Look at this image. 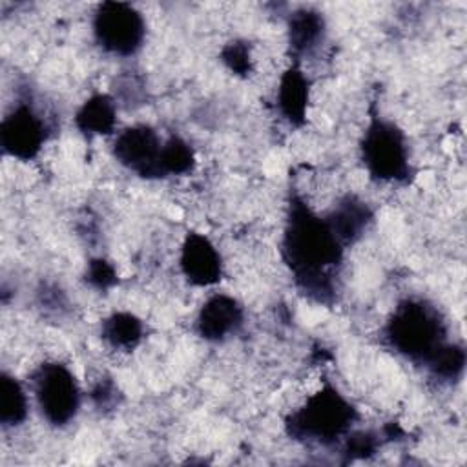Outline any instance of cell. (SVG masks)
<instances>
[{
  "label": "cell",
  "instance_id": "1",
  "mask_svg": "<svg viewBox=\"0 0 467 467\" xmlns=\"http://www.w3.org/2000/svg\"><path fill=\"white\" fill-rule=\"evenodd\" d=\"M343 244L327 219L316 215L305 202L294 201L283 237V255L301 286L308 292H330L328 268L341 259Z\"/></svg>",
  "mask_w": 467,
  "mask_h": 467
},
{
  "label": "cell",
  "instance_id": "2",
  "mask_svg": "<svg viewBox=\"0 0 467 467\" xmlns=\"http://www.w3.org/2000/svg\"><path fill=\"white\" fill-rule=\"evenodd\" d=\"M356 418L354 407L334 387L310 394L305 403L296 409L288 420L292 436L314 441H332L345 434Z\"/></svg>",
  "mask_w": 467,
  "mask_h": 467
},
{
  "label": "cell",
  "instance_id": "3",
  "mask_svg": "<svg viewBox=\"0 0 467 467\" xmlns=\"http://www.w3.org/2000/svg\"><path fill=\"white\" fill-rule=\"evenodd\" d=\"M392 347L412 359L427 361L443 345V328L431 306L420 301L401 303L387 327Z\"/></svg>",
  "mask_w": 467,
  "mask_h": 467
},
{
  "label": "cell",
  "instance_id": "4",
  "mask_svg": "<svg viewBox=\"0 0 467 467\" xmlns=\"http://www.w3.org/2000/svg\"><path fill=\"white\" fill-rule=\"evenodd\" d=\"M361 157L368 173L379 181H401L409 173L405 135L392 122L376 119L367 126Z\"/></svg>",
  "mask_w": 467,
  "mask_h": 467
},
{
  "label": "cell",
  "instance_id": "5",
  "mask_svg": "<svg viewBox=\"0 0 467 467\" xmlns=\"http://www.w3.org/2000/svg\"><path fill=\"white\" fill-rule=\"evenodd\" d=\"M42 416L53 425L69 423L80 407V389L73 372L57 361L42 363L33 376Z\"/></svg>",
  "mask_w": 467,
  "mask_h": 467
},
{
  "label": "cell",
  "instance_id": "6",
  "mask_svg": "<svg viewBox=\"0 0 467 467\" xmlns=\"http://www.w3.org/2000/svg\"><path fill=\"white\" fill-rule=\"evenodd\" d=\"M93 35L102 49L113 55H133L144 40L142 15L124 2H104L93 16Z\"/></svg>",
  "mask_w": 467,
  "mask_h": 467
},
{
  "label": "cell",
  "instance_id": "7",
  "mask_svg": "<svg viewBox=\"0 0 467 467\" xmlns=\"http://www.w3.org/2000/svg\"><path fill=\"white\" fill-rule=\"evenodd\" d=\"M161 137L146 124L122 130L113 142V155L120 164L144 177H161Z\"/></svg>",
  "mask_w": 467,
  "mask_h": 467
},
{
  "label": "cell",
  "instance_id": "8",
  "mask_svg": "<svg viewBox=\"0 0 467 467\" xmlns=\"http://www.w3.org/2000/svg\"><path fill=\"white\" fill-rule=\"evenodd\" d=\"M46 140L44 120L26 102L16 104L4 119L0 126V142L7 155L20 161L36 157Z\"/></svg>",
  "mask_w": 467,
  "mask_h": 467
},
{
  "label": "cell",
  "instance_id": "9",
  "mask_svg": "<svg viewBox=\"0 0 467 467\" xmlns=\"http://www.w3.org/2000/svg\"><path fill=\"white\" fill-rule=\"evenodd\" d=\"M179 265L184 277L197 286H210L221 279L223 261L215 244L202 234H188L181 246Z\"/></svg>",
  "mask_w": 467,
  "mask_h": 467
},
{
  "label": "cell",
  "instance_id": "10",
  "mask_svg": "<svg viewBox=\"0 0 467 467\" xmlns=\"http://www.w3.org/2000/svg\"><path fill=\"white\" fill-rule=\"evenodd\" d=\"M243 323L241 305L224 294L212 296L197 316V330L208 341H223L235 334Z\"/></svg>",
  "mask_w": 467,
  "mask_h": 467
},
{
  "label": "cell",
  "instance_id": "11",
  "mask_svg": "<svg viewBox=\"0 0 467 467\" xmlns=\"http://www.w3.org/2000/svg\"><path fill=\"white\" fill-rule=\"evenodd\" d=\"M308 78L297 67L290 66L279 78L277 86V108L290 124H303L308 111Z\"/></svg>",
  "mask_w": 467,
  "mask_h": 467
},
{
  "label": "cell",
  "instance_id": "12",
  "mask_svg": "<svg viewBox=\"0 0 467 467\" xmlns=\"http://www.w3.org/2000/svg\"><path fill=\"white\" fill-rule=\"evenodd\" d=\"M77 128L86 135L111 133L117 124V108L113 99L97 93L89 97L75 115Z\"/></svg>",
  "mask_w": 467,
  "mask_h": 467
},
{
  "label": "cell",
  "instance_id": "13",
  "mask_svg": "<svg viewBox=\"0 0 467 467\" xmlns=\"http://www.w3.org/2000/svg\"><path fill=\"white\" fill-rule=\"evenodd\" d=\"M368 219H370L368 208L356 197H347L334 208L327 223L334 232V235L339 239V243L345 244L361 235Z\"/></svg>",
  "mask_w": 467,
  "mask_h": 467
},
{
  "label": "cell",
  "instance_id": "14",
  "mask_svg": "<svg viewBox=\"0 0 467 467\" xmlns=\"http://www.w3.org/2000/svg\"><path fill=\"white\" fill-rule=\"evenodd\" d=\"M29 412V400L27 392L22 383L7 374L2 372L0 376V421L4 427H16L26 421Z\"/></svg>",
  "mask_w": 467,
  "mask_h": 467
},
{
  "label": "cell",
  "instance_id": "15",
  "mask_svg": "<svg viewBox=\"0 0 467 467\" xmlns=\"http://www.w3.org/2000/svg\"><path fill=\"white\" fill-rule=\"evenodd\" d=\"M323 35V18L310 9L296 11L288 22V42L296 53H308Z\"/></svg>",
  "mask_w": 467,
  "mask_h": 467
},
{
  "label": "cell",
  "instance_id": "16",
  "mask_svg": "<svg viewBox=\"0 0 467 467\" xmlns=\"http://www.w3.org/2000/svg\"><path fill=\"white\" fill-rule=\"evenodd\" d=\"M102 336L115 348H133L142 337V321L130 312H115L102 323Z\"/></svg>",
  "mask_w": 467,
  "mask_h": 467
},
{
  "label": "cell",
  "instance_id": "17",
  "mask_svg": "<svg viewBox=\"0 0 467 467\" xmlns=\"http://www.w3.org/2000/svg\"><path fill=\"white\" fill-rule=\"evenodd\" d=\"M195 164L192 146L181 137H170L162 142L161 150V170L162 175H182L188 173Z\"/></svg>",
  "mask_w": 467,
  "mask_h": 467
},
{
  "label": "cell",
  "instance_id": "18",
  "mask_svg": "<svg viewBox=\"0 0 467 467\" xmlns=\"http://www.w3.org/2000/svg\"><path fill=\"white\" fill-rule=\"evenodd\" d=\"M429 367L432 368L434 374L441 376V378H456L462 370H463V363H465V354L460 347L456 345H441L429 359H427Z\"/></svg>",
  "mask_w": 467,
  "mask_h": 467
},
{
  "label": "cell",
  "instance_id": "19",
  "mask_svg": "<svg viewBox=\"0 0 467 467\" xmlns=\"http://www.w3.org/2000/svg\"><path fill=\"white\" fill-rule=\"evenodd\" d=\"M223 62L228 66L230 71L235 75H246L252 67L250 49L244 42H232L223 49Z\"/></svg>",
  "mask_w": 467,
  "mask_h": 467
},
{
  "label": "cell",
  "instance_id": "20",
  "mask_svg": "<svg viewBox=\"0 0 467 467\" xmlns=\"http://www.w3.org/2000/svg\"><path fill=\"white\" fill-rule=\"evenodd\" d=\"M115 270L109 263L99 259V261H93L89 265V272H88V279L89 283H93L95 286L99 288H108L109 285L115 283Z\"/></svg>",
  "mask_w": 467,
  "mask_h": 467
}]
</instances>
